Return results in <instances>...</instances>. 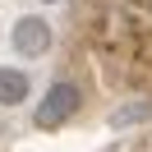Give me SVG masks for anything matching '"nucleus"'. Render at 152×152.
<instances>
[{
	"label": "nucleus",
	"mask_w": 152,
	"mask_h": 152,
	"mask_svg": "<svg viewBox=\"0 0 152 152\" xmlns=\"http://www.w3.org/2000/svg\"><path fill=\"white\" fill-rule=\"evenodd\" d=\"M78 106H83V92L74 83H51L46 97L37 102V111H32V120H37V129H60L78 115Z\"/></svg>",
	"instance_id": "1"
},
{
	"label": "nucleus",
	"mask_w": 152,
	"mask_h": 152,
	"mask_svg": "<svg viewBox=\"0 0 152 152\" xmlns=\"http://www.w3.org/2000/svg\"><path fill=\"white\" fill-rule=\"evenodd\" d=\"M10 42H14V51H19V56L37 60V56H46V51H51V23L42 19V14H23V19L14 23Z\"/></svg>",
	"instance_id": "2"
},
{
	"label": "nucleus",
	"mask_w": 152,
	"mask_h": 152,
	"mask_svg": "<svg viewBox=\"0 0 152 152\" xmlns=\"http://www.w3.org/2000/svg\"><path fill=\"white\" fill-rule=\"evenodd\" d=\"M28 102V74L23 69H0V106Z\"/></svg>",
	"instance_id": "3"
},
{
	"label": "nucleus",
	"mask_w": 152,
	"mask_h": 152,
	"mask_svg": "<svg viewBox=\"0 0 152 152\" xmlns=\"http://www.w3.org/2000/svg\"><path fill=\"white\" fill-rule=\"evenodd\" d=\"M152 115V106L148 102H134V106H124V111H115L111 115V124H134V120H148Z\"/></svg>",
	"instance_id": "4"
},
{
	"label": "nucleus",
	"mask_w": 152,
	"mask_h": 152,
	"mask_svg": "<svg viewBox=\"0 0 152 152\" xmlns=\"http://www.w3.org/2000/svg\"><path fill=\"white\" fill-rule=\"evenodd\" d=\"M42 5H60V0H42Z\"/></svg>",
	"instance_id": "5"
}]
</instances>
